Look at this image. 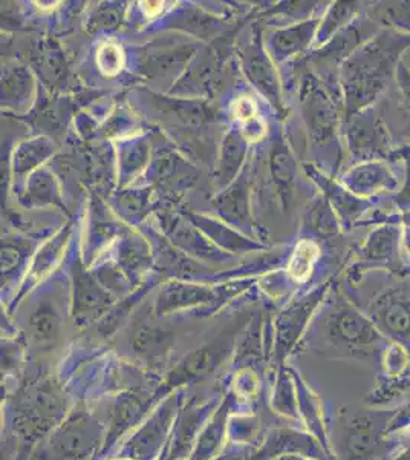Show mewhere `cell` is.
Segmentation results:
<instances>
[{"label":"cell","mask_w":410,"mask_h":460,"mask_svg":"<svg viewBox=\"0 0 410 460\" xmlns=\"http://www.w3.org/2000/svg\"><path fill=\"white\" fill-rule=\"evenodd\" d=\"M16 384L6 413L10 414L11 433L19 440L17 460H32L52 429L68 416V390L42 367H26Z\"/></svg>","instance_id":"cell-1"},{"label":"cell","mask_w":410,"mask_h":460,"mask_svg":"<svg viewBox=\"0 0 410 460\" xmlns=\"http://www.w3.org/2000/svg\"><path fill=\"white\" fill-rule=\"evenodd\" d=\"M103 429L94 414L80 407L69 410L62 424L52 429L32 460H89L101 448Z\"/></svg>","instance_id":"cell-2"},{"label":"cell","mask_w":410,"mask_h":460,"mask_svg":"<svg viewBox=\"0 0 410 460\" xmlns=\"http://www.w3.org/2000/svg\"><path fill=\"white\" fill-rule=\"evenodd\" d=\"M392 56L381 43L374 42L349 60L345 66V89L351 111L368 105L385 88L389 75Z\"/></svg>","instance_id":"cell-3"},{"label":"cell","mask_w":410,"mask_h":460,"mask_svg":"<svg viewBox=\"0 0 410 460\" xmlns=\"http://www.w3.org/2000/svg\"><path fill=\"white\" fill-rule=\"evenodd\" d=\"M331 338L351 351H366L379 344V335L366 316L351 307H343L334 314Z\"/></svg>","instance_id":"cell-4"},{"label":"cell","mask_w":410,"mask_h":460,"mask_svg":"<svg viewBox=\"0 0 410 460\" xmlns=\"http://www.w3.org/2000/svg\"><path fill=\"white\" fill-rule=\"evenodd\" d=\"M62 330L63 318L57 304L48 298L39 299L28 316V349L31 344L39 351L52 350L62 338Z\"/></svg>","instance_id":"cell-5"},{"label":"cell","mask_w":410,"mask_h":460,"mask_svg":"<svg viewBox=\"0 0 410 460\" xmlns=\"http://www.w3.org/2000/svg\"><path fill=\"white\" fill-rule=\"evenodd\" d=\"M242 60H244L245 74L249 82L255 84L256 88L259 89L260 93L266 95L273 105L281 108V84H279L270 58L262 51V48L251 45L247 48Z\"/></svg>","instance_id":"cell-6"},{"label":"cell","mask_w":410,"mask_h":460,"mask_svg":"<svg viewBox=\"0 0 410 460\" xmlns=\"http://www.w3.org/2000/svg\"><path fill=\"white\" fill-rule=\"evenodd\" d=\"M375 323L388 333L409 341V298L405 292H390L372 307Z\"/></svg>","instance_id":"cell-7"},{"label":"cell","mask_w":410,"mask_h":460,"mask_svg":"<svg viewBox=\"0 0 410 460\" xmlns=\"http://www.w3.org/2000/svg\"><path fill=\"white\" fill-rule=\"evenodd\" d=\"M227 353L225 342H214L205 345L203 349H197L179 364L169 376V385H181L186 382L199 379L212 372L219 362L222 361L223 356Z\"/></svg>","instance_id":"cell-8"},{"label":"cell","mask_w":410,"mask_h":460,"mask_svg":"<svg viewBox=\"0 0 410 460\" xmlns=\"http://www.w3.org/2000/svg\"><path fill=\"white\" fill-rule=\"evenodd\" d=\"M214 296V290L210 288L173 281L164 286L156 299V314H167L197 304L210 303Z\"/></svg>","instance_id":"cell-9"},{"label":"cell","mask_w":410,"mask_h":460,"mask_svg":"<svg viewBox=\"0 0 410 460\" xmlns=\"http://www.w3.org/2000/svg\"><path fill=\"white\" fill-rule=\"evenodd\" d=\"M379 431L374 419L357 418L349 424L345 436L348 460H368L379 450Z\"/></svg>","instance_id":"cell-10"},{"label":"cell","mask_w":410,"mask_h":460,"mask_svg":"<svg viewBox=\"0 0 410 460\" xmlns=\"http://www.w3.org/2000/svg\"><path fill=\"white\" fill-rule=\"evenodd\" d=\"M34 91L36 84L31 73L25 66L14 65L0 77V108L19 110L30 103Z\"/></svg>","instance_id":"cell-11"},{"label":"cell","mask_w":410,"mask_h":460,"mask_svg":"<svg viewBox=\"0 0 410 460\" xmlns=\"http://www.w3.org/2000/svg\"><path fill=\"white\" fill-rule=\"evenodd\" d=\"M109 303V295L94 278L83 270L75 273L73 303V314L75 318H88L89 314L103 310Z\"/></svg>","instance_id":"cell-12"},{"label":"cell","mask_w":410,"mask_h":460,"mask_svg":"<svg viewBox=\"0 0 410 460\" xmlns=\"http://www.w3.org/2000/svg\"><path fill=\"white\" fill-rule=\"evenodd\" d=\"M171 416H173V401L164 405V407L141 429L140 433L136 434L134 439L129 442V451L134 453L135 457H149L153 455L160 445H161L167 429L170 425Z\"/></svg>","instance_id":"cell-13"},{"label":"cell","mask_w":410,"mask_h":460,"mask_svg":"<svg viewBox=\"0 0 410 460\" xmlns=\"http://www.w3.org/2000/svg\"><path fill=\"white\" fill-rule=\"evenodd\" d=\"M249 143L240 132H229L222 140L218 164H216V181L221 188H227L238 177L245 157Z\"/></svg>","instance_id":"cell-14"},{"label":"cell","mask_w":410,"mask_h":460,"mask_svg":"<svg viewBox=\"0 0 410 460\" xmlns=\"http://www.w3.org/2000/svg\"><path fill=\"white\" fill-rule=\"evenodd\" d=\"M345 183L357 194H374L383 189L394 188L397 181L386 166L369 163V164H360L351 169L345 175Z\"/></svg>","instance_id":"cell-15"},{"label":"cell","mask_w":410,"mask_h":460,"mask_svg":"<svg viewBox=\"0 0 410 460\" xmlns=\"http://www.w3.org/2000/svg\"><path fill=\"white\" fill-rule=\"evenodd\" d=\"M175 342V336L169 330L156 327H141L132 336V350L147 362H158L166 358Z\"/></svg>","instance_id":"cell-16"},{"label":"cell","mask_w":410,"mask_h":460,"mask_svg":"<svg viewBox=\"0 0 410 460\" xmlns=\"http://www.w3.org/2000/svg\"><path fill=\"white\" fill-rule=\"evenodd\" d=\"M25 338L19 333L14 338H0V381L21 379L25 373L30 353Z\"/></svg>","instance_id":"cell-17"},{"label":"cell","mask_w":410,"mask_h":460,"mask_svg":"<svg viewBox=\"0 0 410 460\" xmlns=\"http://www.w3.org/2000/svg\"><path fill=\"white\" fill-rule=\"evenodd\" d=\"M167 227H169L171 241L178 247H181L186 253L188 252L196 257L208 258V260H216L219 257V252L214 251V246L203 238L199 229H195L193 226L188 225V221L182 220L181 217L171 218Z\"/></svg>","instance_id":"cell-18"},{"label":"cell","mask_w":410,"mask_h":460,"mask_svg":"<svg viewBox=\"0 0 410 460\" xmlns=\"http://www.w3.org/2000/svg\"><path fill=\"white\" fill-rule=\"evenodd\" d=\"M318 28V21L301 22L294 27L285 28L275 32L271 39L275 53L279 58H291L294 54L301 53L311 43L312 37Z\"/></svg>","instance_id":"cell-19"},{"label":"cell","mask_w":410,"mask_h":460,"mask_svg":"<svg viewBox=\"0 0 410 460\" xmlns=\"http://www.w3.org/2000/svg\"><path fill=\"white\" fill-rule=\"evenodd\" d=\"M56 151L54 143L49 138L40 137L30 142H23L16 147L13 158V169L17 177H25L26 173L32 172L43 162H47Z\"/></svg>","instance_id":"cell-20"},{"label":"cell","mask_w":410,"mask_h":460,"mask_svg":"<svg viewBox=\"0 0 410 460\" xmlns=\"http://www.w3.org/2000/svg\"><path fill=\"white\" fill-rule=\"evenodd\" d=\"M247 190H249L247 184H245L244 180H240L231 188L223 190L222 194L219 195L216 201H214V206L219 210V214L233 225L242 226L249 221V209Z\"/></svg>","instance_id":"cell-21"},{"label":"cell","mask_w":410,"mask_h":460,"mask_svg":"<svg viewBox=\"0 0 410 460\" xmlns=\"http://www.w3.org/2000/svg\"><path fill=\"white\" fill-rule=\"evenodd\" d=\"M193 223H196L197 229L203 230L207 234L210 240L218 243L219 246L227 249L229 252L251 251V249H260L259 244L253 241H249L244 236H240L238 232H234L231 227L221 225L218 221L210 220L205 217H190Z\"/></svg>","instance_id":"cell-22"},{"label":"cell","mask_w":410,"mask_h":460,"mask_svg":"<svg viewBox=\"0 0 410 460\" xmlns=\"http://www.w3.org/2000/svg\"><path fill=\"white\" fill-rule=\"evenodd\" d=\"M143 410H144V403L140 396L127 394L125 399H120L117 402L114 413H112L109 433L106 436V442H104V450H108L112 442L125 433V429H129L130 425H134L136 419L140 418V414L143 413Z\"/></svg>","instance_id":"cell-23"},{"label":"cell","mask_w":410,"mask_h":460,"mask_svg":"<svg viewBox=\"0 0 410 460\" xmlns=\"http://www.w3.org/2000/svg\"><path fill=\"white\" fill-rule=\"evenodd\" d=\"M351 146L362 155H374L385 143V129L377 121H357L349 132Z\"/></svg>","instance_id":"cell-24"},{"label":"cell","mask_w":410,"mask_h":460,"mask_svg":"<svg viewBox=\"0 0 410 460\" xmlns=\"http://www.w3.org/2000/svg\"><path fill=\"white\" fill-rule=\"evenodd\" d=\"M307 226L312 232H316L317 235L325 236V238L337 235L340 226L336 217V210L325 197L312 201L307 212Z\"/></svg>","instance_id":"cell-25"},{"label":"cell","mask_w":410,"mask_h":460,"mask_svg":"<svg viewBox=\"0 0 410 460\" xmlns=\"http://www.w3.org/2000/svg\"><path fill=\"white\" fill-rule=\"evenodd\" d=\"M28 252L21 243L0 240V288L11 283L25 266Z\"/></svg>","instance_id":"cell-26"},{"label":"cell","mask_w":410,"mask_h":460,"mask_svg":"<svg viewBox=\"0 0 410 460\" xmlns=\"http://www.w3.org/2000/svg\"><path fill=\"white\" fill-rule=\"evenodd\" d=\"M26 190H28V199L31 203L43 206V204L58 203L60 201L57 183L47 169H37L36 172L32 173L30 181H28V186H26Z\"/></svg>","instance_id":"cell-27"},{"label":"cell","mask_w":410,"mask_h":460,"mask_svg":"<svg viewBox=\"0 0 410 460\" xmlns=\"http://www.w3.org/2000/svg\"><path fill=\"white\" fill-rule=\"evenodd\" d=\"M34 65L40 73L47 84H56L62 82L65 75V58L57 48H52L51 45L39 48V51L34 54Z\"/></svg>","instance_id":"cell-28"},{"label":"cell","mask_w":410,"mask_h":460,"mask_svg":"<svg viewBox=\"0 0 410 460\" xmlns=\"http://www.w3.org/2000/svg\"><path fill=\"white\" fill-rule=\"evenodd\" d=\"M318 253H320V251H318L316 243L310 240L301 241L292 252L290 266H288V272H290L291 277L297 279V281L307 279L311 275L312 267L316 264Z\"/></svg>","instance_id":"cell-29"},{"label":"cell","mask_w":410,"mask_h":460,"mask_svg":"<svg viewBox=\"0 0 410 460\" xmlns=\"http://www.w3.org/2000/svg\"><path fill=\"white\" fill-rule=\"evenodd\" d=\"M296 171V162L290 149L285 145H277L275 151L271 152V173L275 183L288 190L294 183Z\"/></svg>","instance_id":"cell-30"},{"label":"cell","mask_w":410,"mask_h":460,"mask_svg":"<svg viewBox=\"0 0 410 460\" xmlns=\"http://www.w3.org/2000/svg\"><path fill=\"white\" fill-rule=\"evenodd\" d=\"M195 48H178L175 51L152 56L149 62L144 63V69L149 75H166L175 71L177 66H182L192 58Z\"/></svg>","instance_id":"cell-31"},{"label":"cell","mask_w":410,"mask_h":460,"mask_svg":"<svg viewBox=\"0 0 410 460\" xmlns=\"http://www.w3.org/2000/svg\"><path fill=\"white\" fill-rule=\"evenodd\" d=\"M395 232L389 227L375 230L372 235L369 236L368 244L364 247V255L371 260H386L394 255L395 251Z\"/></svg>","instance_id":"cell-32"},{"label":"cell","mask_w":410,"mask_h":460,"mask_svg":"<svg viewBox=\"0 0 410 460\" xmlns=\"http://www.w3.org/2000/svg\"><path fill=\"white\" fill-rule=\"evenodd\" d=\"M316 180H320V184L327 192V199L331 203L334 210H340V212L346 215H353V210H359V201L353 199L345 189L340 188L333 181H329L327 177L316 178Z\"/></svg>","instance_id":"cell-33"},{"label":"cell","mask_w":410,"mask_h":460,"mask_svg":"<svg viewBox=\"0 0 410 460\" xmlns=\"http://www.w3.org/2000/svg\"><path fill=\"white\" fill-rule=\"evenodd\" d=\"M97 63L104 75H115L118 74L125 65V54L121 48L115 43H104L99 48L97 53Z\"/></svg>","instance_id":"cell-34"},{"label":"cell","mask_w":410,"mask_h":460,"mask_svg":"<svg viewBox=\"0 0 410 460\" xmlns=\"http://www.w3.org/2000/svg\"><path fill=\"white\" fill-rule=\"evenodd\" d=\"M353 4H336L327 13L325 21L318 22V34L320 36L331 37L333 32L337 31L338 28L342 27L345 22L348 21L349 17L353 16Z\"/></svg>","instance_id":"cell-35"},{"label":"cell","mask_w":410,"mask_h":460,"mask_svg":"<svg viewBox=\"0 0 410 460\" xmlns=\"http://www.w3.org/2000/svg\"><path fill=\"white\" fill-rule=\"evenodd\" d=\"M171 110L177 112L178 117L188 125H203L207 120V110L203 105L190 103V102H170Z\"/></svg>","instance_id":"cell-36"},{"label":"cell","mask_w":410,"mask_h":460,"mask_svg":"<svg viewBox=\"0 0 410 460\" xmlns=\"http://www.w3.org/2000/svg\"><path fill=\"white\" fill-rule=\"evenodd\" d=\"M123 19V10L121 8H100L91 21V28L92 32L100 31V30H112L120 25Z\"/></svg>","instance_id":"cell-37"},{"label":"cell","mask_w":410,"mask_h":460,"mask_svg":"<svg viewBox=\"0 0 410 460\" xmlns=\"http://www.w3.org/2000/svg\"><path fill=\"white\" fill-rule=\"evenodd\" d=\"M147 158H149V147L144 143L127 147L125 154V163H123L126 173H130L132 171L135 172L138 169L143 168L145 162H147Z\"/></svg>","instance_id":"cell-38"},{"label":"cell","mask_w":410,"mask_h":460,"mask_svg":"<svg viewBox=\"0 0 410 460\" xmlns=\"http://www.w3.org/2000/svg\"><path fill=\"white\" fill-rule=\"evenodd\" d=\"M19 456V440L14 434L0 436V460H17Z\"/></svg>","instance_id":"cell-39"},{"label":"cell","mask_w":410,"mask_h":460,"mask_svg":"<svg viewBox=\"0 0 410 460\" xmlns=\"http://www.w3.org/2000/svg\"><path fill=\"white\" fill-rule=\"evenodd\" d=\"M19 335L16 323L11 318L10 312L0 303V338H14Z\"/></svg>","instance_id":"cell-40"},{"label":"cell","mask_w":410,"mask_h":460,"mask_svg":"<svg viewBox=\"0 0 410 460\" xmlns=\"http://www.w3.org/2000/svg\"><path fill=\"white\" fill-rule=\"evenodd\" d=\"M236 115L244 123L256 119L257 117V110H256L255 102L249 99V97H242V99L238 100L236 102Z\"/></svg>","instance_id":"cell-41"},{"label":"cell","mask_w":410,"mask_h":460,"mask_svg":"<svg viewBox=\"0 0 410 460\" xmlns=\"http://www.w3.org/2000/svg\"><path fill=\"white\" fill-rule=\"evenodd\" d=\"M10 393V382L0 381V436L6 427V407Z\"/></svg>","instance_id":"cell-42"},{"label":"cell","mask_w":410,"mask_h":460,"mask_svg":"<svg viewBox=\"0 0 410 460\" xmlns=\"http://www.w3.org/2000/svg\"><path fill=\"white\" fill-rule=\"evenodd\" d=\"M0 229H2V225H0Z\"/></svg>","instance_id":"cell-43"}]
</instances>
